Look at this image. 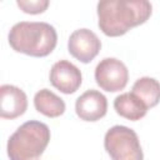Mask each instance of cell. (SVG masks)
Segmentation results:
<instances>
[{
  "label": "cell",
  "mask_w": 160,
  "mask_h": 160,
  "mask_svg": "<svg viewBox=\"0 0 160 160\" xmlns=\"http://www.w3.org/2000/svg\"><path fill=\"white\" fill-rule=\"evenodd\" d=\"M131 92L136 95L148 109H151L160 101V82L154 78H140L134 82Z\"/></svg>",
  "instance_id": "7c38bea8"
},
{
  "label": "cell",
  "mask_w": 160,
  "mask_h": 160,
  "mask_svg": "<svg viewBox=\"0 0 160 160\" xmlns=\"http://www.w3.org/2000/svg\"><path fill=\"white\" fill-rule=\"evenodd\" d=\"M16 5L24 12L36 15V14H42L48 9L49 1L48 0H30V1L29 0H18Z\"/></svg>",
  "instance_id": "4fadbf2b"
},
{
  "label": "cell",
  "mask_w": 160,
  "mask_h": 160,
  "mask_svg": "<svg viewBox=\"0 0 160 160\" xmlns=\"http://www.w3.org/2000/svg\"><path fill=\"white\" fill-rule=\"evenodd\" d=\"M101 49V41L98 35L89 29L75 30L68 40V50L72 58L82 64H89L95 59Z\"/></svg>",
  "instance_id": "8992f818"
},
{
  "label": "cell",
  "mask_w": 160,
  "mask_h": 160,
  "mask_svg": "<svg viewBox=\"0 0 160 160\" xmlns=\"http://www.w3.org/2000/svg\"><path fill=\"white\" fill-rule=\"evenodd\" d=\"M98 25L110 38L125 35L130 29L145 24L152 12L146 0H104L98 2Z\"/></svg>",
  "instance_id": "6da1fadb"
},
{
  "label": "cell",
  "mask_w": 160,
  "mask_h": 160,
  "mask_svg": "<svg viewBox=\"0 0 160 160\" xmlns=\"http://www.w3.org/2000/svg\"><path fill=\"white\" fill-rule=\"evenodd\" d=\"M114 109L120 116L131 121L142 119L149 110L144 102L132 92H124L116 96L114 100Z\"/></svg>",
  "instance_id": "30bf717a"
},
{
  "label": "cell",
  "mask_w": 160,
  "mask_h": 160,
  "mask_svg": "<svg viewBox=\"0 0 160 160\" xmlns=\"http://www.w3.org/2000/svg\"><path fill=\"white\" fill-rule=\"evenodd\" d=\"M34 106L38 112L48 118H59L66 109L65 101L49 89H41L35 94Z\"/></svg>",
  "instance_id": "8fae6325"
},
{
  "label": "cell",
  "mask_w": 160,
  "mask_h": 160,
  "mask_svg": "<svg viewBox=\"0 0 160 160\" xmlns=\"http://www.w3.org/2000/svg\"><path fill=\"white\" fill-rule=\"evenodd\" d=\"M50 141V129L38 120L20 125L9 138L6 151L10 160H39Z\"/></svg>",
  "instance_id": "3957f363"
},
{
  "label": "cell",
  "mask_w": 160,
  "mask_h": 160,
  "mask_svg": "<svg viewBox=\"0 0 160 160\" xmlns=\"http://www.w3.org/2000/svg\"><path fill=\"white\" fill-rule=\"evenodd\" d=\"M49 79L55 89L66 95L74 94L82 82L81 71L78 66L68 60L56 61L51 66Z\"/></svg>",
  "instance_id": "52a82bcc"
},
{
  "label": "cell",
  "mask_w": 160,
  "mask_h": 160,
  "mask_svg": "<svg viewBox=\"0 0 160 160\" xmlns=\"http://www.w3.org/2000/svg\"><path fill=\"white\" fill-rule=\"evenodd\" d=\"M9 45L16 52L32 58L50 55L58 44V34L52 25L44 21H20L8 35Z\"/></svg>",
  "instance_id": "7a4b0ae2"
},
{
  "label": "cell",
  "mask_w": 160,
  "mask_h": 160,
  "mask_svg": "<svg viewBox=\"0 0 160 160\" xmlns=\"http://www.w3.org/2000/svg\"><path fill=\"white\" fill-rule=\"evenodd\" d=\"M106 111L108 99L98 90H86L76 99L75 112L84 121H98L106 115Z\"/></svg>",
  "instance_id": "ba28073f"
},
{
  "label": "cell",
  "mask_w": 160,
  "mask_h": 160,
  "mask_svg": "<svg viewBox=\"0 0 160 160\" xmlns=\"http://www.w3.org/2000/svg\"><path fill=\"white\" fill-rule=\"evenodd\" d=\"M104 148L111 160H144L138 134L124 125H115L106 131Z\"/></svg>",
  "instance_id": "277c9868"
},
{
  "label": "cell",
  "mask_w": 160,
  "mask_h": 160,
  "mask_svg": "<svg viewBox=\"0 0 160 160\" xmlns=\"http://www.w3.org/2000/svg\"><path fill=\"white\" fill-rule=\"evenodd\" d=\"M28 96L18 86L5 84L0 88V116L2 119H16L25 114Z\"/></svg>",
  "instance_id": "9c48e42d"
},
{
  "label": "cell",
  "mask_w": 160,
  "mask_h": 160,
  "mask_svg": "<svg viewBox=\"0 0 160 160\" xmlns=\"http://www.w3.org/2000/svg\"><path fill=\"white\" fill-rule=\"evenodd\" d=\"M129 71L126 65L116 58H105L95 68V81L108 92L124 90L128 85Z\"/></svg>",
  "instance_id": "5b68a950"
}]
</instances>
